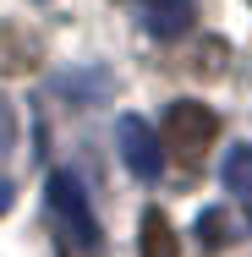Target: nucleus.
I'll return each instance as SVG.
<instances>
[{
  "mask_svg": "<svg viewBox=\"0 0 252 257\" xmlns=\"http://www.w3.org/2000/svg\"><path fill=\"white\" fill-rule=\"evenodd\" d=\"M214 137H219V115H214L208 104L176 99L170 109H164V126H159V143L170 148V159H176L181 170H198Z\"/></svg>",
  "mask_w": 252,
  "mask_h": 257,
  "instance_id": "obj_1",
  "label": "nucleus"
},
{
  "mask_svg": "<svg viewBox=\"0 0 252 257\" xmlns=\"http://www.w3.org/2000/svg\"><path fill=\"white\" fill-rule=\"evenodd\" d=\"M50 208H55V224L66 230V241L77 252H99V219H94V203H88V186L71 175V170H55L50 175Z\"/></svg>",
  "mask_w": 252,
  "mask_h": 257,
  "instance_id": "obj_2",
  "label": "nucleus"
},
{
  "mask_svg": "<svg viewBox=\"0 0 252 257\" xmlns=\"http://www.w3.org/2000/svg\"><path fill=\"white\" fill-rule=\"evenodd\" d=\"M115 148H121L126 170H132L137 181H159L164 148H159V132H153L143 115H121V120H115Z\"/></svg>",
  "mask_w": 252,
  "mask_h": 257,
  "instance_id": "obj_3",
  "label": "nucleus"
},
{
  "mask_svg": "<svg viewBox=\"0 0 252 257\" xmlns=\"http://www.w3.org/2000/svg\"><path fill=\"white\" fill-rule=\"evenodd\" d=\"M143 6V22H148L153 39H181L187 28H192V0H137Z\"/></svg>",
  "mask_w": 252,
  "mask_h": 257,
  "instance_id": "obj_4",
  "label": "nucleus"
},
{
  "mask_svg": "<svg viewBox=\"0 0 252 257\" xmlns=\"http://www.w3.org/2000/svg\"><path fill=\"white\" fill-rule=\"evenodd\" d=\"M219 181H225V192H230V197H241V203H247V224H252V148H247V143H236V148L225 154Z\"/></svg>",
  "mask_w": 252,
  "mask_h": 257,
  "instance_id": "obj_5",
  "label": "nucleus"
},
{
  "mask_svg": "<svg viewBox=\"0 0 252 257\" xmlns=\"http://www.w3.org/2000/svg\"><path fill=\"white\" fill-rule=\"evenodd\" d=\"M176 252H181L176 224H170L159 208H148V213H143V257H176Z\"/></svg>",
  "mask_w": 252,
  "mask_h": 257,
  "instance_id": "obj_6",
  "label": "nucleus"
},
{
  "mask_svg": "<svg viewBox=\"0 0 252 257\" xmlns=\"http://www.w3.org/2000/svg\"><path fill=\"white\" fill-rule=\"evenodd\" d=\"M230 230H225V208H203L198 213V241H208V246H219Z\"/></svg>",
  "mask_w": 252,
  "mask_h": 257,
  "instance_id": "obj_7",
  "label": "nucleus"
},
{
  "mask_svg": "<svg viewBox=\"0 0 252 257\" xmlns=\"http://www.w3.org/2000/svg\"><path fill=\"white\" fill-rule=\"evenodd\" d=\"M17 148V109H11V99L0 93V159Z\"/></svg>",
  "mask_w": 252,
  "mask_h": 257,
  "instance_id": "obj_8",
  "label": "nucleus"
},
{
  "mask_svg": "<svg viewBox=\"0 0 252 257\" xmlns=\"http://www.w3.org/2000/svg\"><path fill=\"white\" fill-rule=\"evenodd\" d=\"M6 208H11V181L0 175V213H6Z\"/></svg>",
  "mask_w": 252,
  "mask_h": 257,
  "instance_id": "obj_9",
  "label": "nucleus"
}]
</instances>
